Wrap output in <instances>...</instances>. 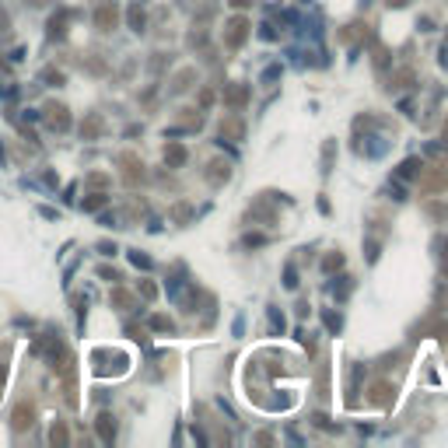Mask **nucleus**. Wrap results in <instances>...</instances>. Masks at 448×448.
Returning a JSON list of instances; mask_svg holds the SVG:
<instances>
[{
    "instance_id": "20e7f679",
    "label": "nucleus",
    "mask_w": 448,
    "mask_h": 448,
    "mask_svg": "<svg viewBox=\"0 0 448 448\" xmlns=\"http://www.w3.org/2000/svg\"><path fill=\"white\" fill-rule=\"evenodd\" d=\"M445 137H448V126H445Z\"/></svg>"
},
{
    "instance_id": "f03ea898",
    "label": "nucleus",
    "mask_w": 448,
    "mask_h": 448,
    "mask_svg": "<svg viewBox=\"0 0 448 448\" xmlns=\"http://www.w3.org/2000/svg\"><path fill=\"white\" fill-rule=\"evenodd\" d=\"M417 165H420V161H417V158H410V161H403V168H399V175H403V179H410V175H417Z\"/></svg>"
},
{
    "instance_id": "f257e3e1",
    "label": "nucleus",
    "mask_w": 448,
    "mask_h": 448,
    "mask_svg": "<svg viewBox=\"0 0 448 448\" xmlns=\"http://www.w3.org/2000/svg\"><path fill=\"white\" fill-rule=\"evenodd\" d=\"M245 28H249V25H245V21H242V18H238V21L231 25V35H228V42H231V46H238V42H242V39H245Z\"/></svg>"
},
{
    "instance_id": "7ed1b4c3",
    "label": "nucleus",
    "mask_w": 448,
    "mask_h": 448,
    "mask_svg": "<svg viewBox=\"0 0 448 448\" xmlns=\"http://www.w3.org/2000/svg\"><path fill=\"white\" fill-rule=\"evenodd\" d=\"M389 4H396V7H403V4H406V0H389Z\"/></svg>"
}]
</instances>
